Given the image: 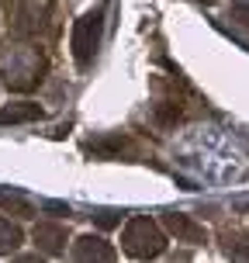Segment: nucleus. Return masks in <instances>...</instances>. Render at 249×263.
Here are the masks:
<instances>
[{"label":"nucleus","mask_w":249,"mask_h":263,"mask_svg":"<svg viewBox=\"0 0 249 263\" xmlns=\"http://www.w3.org/2000/svg\"><path fill=\"white\" fill-rule=\"evenodd\" d=\"M166 246V239L149 218H131L128 229H125V250L131 256H159Z\"/></svg>","instance_id":"obj_1"},{"label":"nucleus","mask_w":249,"mask_h":263,"mask_svg":"<svg viewBox=\"0 0 249 263\" xmlns=\"http://www.w3.org/2000/svg\"><path fill=\"white\" fill-rule=\"evenodd\" d=\"M101 25H104V11H90L73 28V55H76L80 66H90L93 52H97V42H101Z\"/></svg>","instance_id":"obj_2"},{"label":"nucleus","mask_w":249,"mask_h":263,"mask_svg":"<svg viewBox=\"0 0 249 263\" xmlns=\"http://www.w3.org/2000/svg\"><path fill=\"white\" fill-rule=\"evenodd\" d=\"M76 256L80 260H111L114 256V250L111 246H104V239H93V236H87V239H80L76 242Z\"/></svg>","instance_id":"obj_3"},{"label":"nucleus","mask_w":249,"mask_h":263,"mask_svg":"<svg viewBox=\"0 0 249 263\" xmlns=\"http://www.w3.org/2000/svg\"><path fill=\"white\" fill-rule=\"evenodd\" d=\"M166 225H170L180 239H187V242H197V239H201V229H197L187 215H166Z\"/></svg>","instance_id":"obj_4"},{"label":"nucleus","mask_w":249,"mask_h":263,"mask_svg":"<svg viewBox=\"0 0 249 263\" xmlns=\"http://www.w3.org/2000/svg\"><path fill=\"white\" fill-rule=\"evenodd\" d=\"M35 239H42V246H45V250L49 253H59L63 250V232H59V229H52V225H42L39 232H35Z\"/></svg>","instance_id":"obj_5"},{"label":"nucleus","mask_w":249,"mask_h":263,"mask_svg":"<svg viewBox=\"0 0 249 263\" xmlns=\"http://www.w3.org/2000/svg\"><path fill=\"white\" fill-rule=\"evenodd\" d=\"M42 118V107L39 104H28V107H11V111H0V121H31Z\"/></svg>","instance_id":"obj_6"},{"label":"nucleus","mask_w":249,"mask_h":263,"mask_svg":"<svg viewBox=\"0 0 249 263\" xmlns=\"http://www.w3.org/2000/svg\"><path fill=\"white\" fill-rule=\"evenodd\" d=\"M17 242H21V232H17V229H14L11 222H4V218H0V253L14 250Z\"/></svg>","instance_id":"obj_7"}]
</instances>
